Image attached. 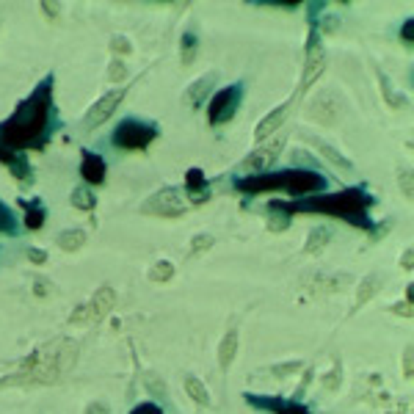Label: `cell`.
<instances>
[{
	"instance_id": "6da1fadb",
	"label": "cell",
	"mask_w": 414,
	"mask_h": 414,
	"mask_svg": "<svg viewBox=\"0 0 414 414\" xmlns=\"http://www.w3.org/2000/svg\"><path fill=\"white\" fill-rule=\"evenodd\" d=\"M58 124L53 113V75H47L6 122H0V146L12 152L45 149Z\"/></svg>"
},
{
	"instance_id": "7a4b0ae2",
	"label": "cell",
	"mask_w": 414,
	"mask_h": 414,
	"mask_svg": "<svg viewBox=\"0 0 414 414\" xmlns=\"http://www.w3.org/2000/svg\"><path fill=\"white\" fill-rule=\"evenodd\" d=\"M373 196L364 190V188H345L340 193H331V196H315V199H307L301 204H287V210H304V213H326V216H340L345 221H351L353 227H362V230H373V221H370V207H373Z\"/></svg>"
},
{
	"instance_id": "3957f363",
	"label": "cell",
	"mask_w": 414,
	"mask_h": 414,
	"mask_svg": "<svg viewBox=\"0 0 414 414\" xmlns=\"http://www.w3.org/2000/svg\"><path fill=\"white\" fill-rule=\"evenodd\" d=\"M326 185H329V179L315 168H285V171H274V174H252V177H243L235 182V188L246 190V193L282 188L293 196L320 193V190H326Z\"/></svg>"
},
{
	"instance_id": "277c9868",
	"label": "cell",
	"mask_w": 414,
	"mask_h": 414,
	"mask_svg": "<svg viewBox=\"0 0 414 414\" xmlns=\"http://www.w3.org/2000/svg\"><path fill=\"white\" fill-rule=\"evenodd\" d=\"M157 135H160V127L155 122H144V119H133L130 116V119H122L116 124L111 144L119 146V149L135 152V149H146Z\"/></svg>"
},
{
	"instance_id": "5b68a950",
	"label": "cell",
	"mask_w": 414,
	"mask_h": 414,
	"mask_svg": "<svg viewBox=\"0 0 414 414\" xmlns=\"http://www.w3.org/2000/svg\"><path fill=\"white\" fill-rule=\"evenodd\" d=\"M241 102H243V83L238 80V83H232V86L213 94L210 105H207V119H210L213 127H221L238 113Z\"/></svg>"
},
{
	"instance_id": "8992f818",
	"label": "cell",
	"mask_w": 414,
	"mask_h": 414,
	"mask_svg": "<svg viewBox=\"0 0 414 414\" xmlns=\"http://www.w3.org/2000/svg\"><path fill=\"white\" fill-rule=\"evenodd\" d=\"M141 213L144 216H160V219H179L188 213V204L177 188H163L141 204Z\"/></svg>"
},
{
	"instance_id": "52a82bcc",
	"label": "cell",
	"mask_w": 414,
	"mask_h": 414,
	"mask_svg": "<svg viewBox=\"0 0 414 414\" xmlns=\"http://www.w3.org/2000/svg\"><path fill=\"white\" fill-rule=\"evenodd\" d=\"M113 307H116V290L105 285V287L94 290V296H91L89 304H83V307H78V309L72 312L69 323H72V326H91V323L102 320Z\"/></svg>"
},
{
	"instance_id": "ba28073f",
	"label": "cell",
	"mask_w": 414,
	"mask_h": 414,
	"mask_svg": "<svg viewBox=\"0 0 414 414\" xmlns=\"http://www.w3.org/2000/svg\"><path fill=\"white\" fill-rule=\"evenodd\" d=\"M323 67H326V53H323V47H320V36H318V28H312V34H309V45H307V64H304V78H301V86H298V91H307L318 78H320V72H323Z\"/></svg>"
},
{
	"instance_id": "9c48e42d",
	"label": "cell",
	"mask_w": 414,
	"mask_h": 414,
	"mask_svg": "<svg viewBox=\"0 0 414 414\" xmlns=\"http://www.w3.org/2000/svg\"><path fill=\"white\" fill-rule=\"evenodd\" d=\"M340 97L331 91V89H326V91H318L315 94V100L309 102V108H307V113H309V119H315V122H320V124H337L340 122Z\"/></svg>"
},
{
	"instance_id": "30bf717a",
	"label": "cell",
	"mask_w": 414,
	"mask_h": 414,
	"mask_svg": "<svg viewBox=\"0 0 414 414\" xmlns=\"http://www.w3.org/2000/svg\"><path fill=\"white\" fill-rule=\"evenodd\" d=\"M124 94H127V89H111L108 94H102V97L89 108V113H86V127L91 130V127H100L102 122H108V119L116 113V108L122 105Z\"/></svg>"
},
{
	"instance_id": "8fae6325",
	"label": "cell",
	"mask_w": 414,
	"mask_h": 414,
	"mask_svg": "<svg viewBox=\"0 0 414 414\" xmlns=\"http://www.w3.org/2000/svg\"><path fill=\"white\" fill-rule=\"evenodd\" d=\"M293 105H296V94H293L290 100H285L282 105H276V108H274V111H271V113H268V116H265V119L257 124V130H254V138H257V144H265V141H268V138H271V135L279 130V124L287 119V113L293 111Z\"/></svg>"
},
{
	"instance_id": "7c38bea8",
	"label": "cell",
	"mask_w": 414,
	"mask_h": 414,
	"mask_svg": "<svg viewBox=\"0 0 414 414\" xmlns=\"http://www.w3.org/2000/svg\"><path fill=\"white\" fill-rule=\"evenodd\" d=\"M246 400L252 406H260V408H268L274 414H312L301 400H285V397H263V395H249L246 392Z\"/></svg>"
},
{
	"instance_id": "4fadbf2b",
	"label": "cell",
	"mask_w": 414,
	"mask_h": 414,
	"mask_svg": "<svg viewBox=\"0 0 414 414\" xmlns=\"http://www.w3.org/2000/svg\"><path fill=\"white\" fill-rule=\"evenodd\" d=\"M80 155H83L80 157V177L86 179V185H102L105 182V171H108L102 155H97L91 149H83Z\"/></svg>"
},
{
	"instance_id": "5bb4252c",
	"label": "cell",
	"mask_w": 414,
	"mask_h": 414,
	"mask_svg": "<svg viewBox=\"0 0 414 414\" xmlns=\"http://www.w3.org/2000/svg\"><path fill=\"white\" fill-rule=\"evenodd\" d=\"M0 163L3 166H9V171L20 179V182H34V168H31V163H28V157H23L20 152H12V149H3L0 146Z\"/></svg>"
},
{
	"instance_id": "9a60e30c",
	"label": "cell",
	"mask_w": 414,
	"mask_h": 414,
	"mask_svg": "<svg viewBox=\"0 0 414 414\" xmlns=\"http://www.w3.org/2000/svg\"><path fill=\"white\" fill-rule=\"evenodd\" d=\"M185 196L193 201V204H201L210 199V188H207V179H204V171L201 168H188L185 174Z\"/></svg>"
},
{
	"instance_id": "2e32d148",
	"label": "cell",
	"mask_w": 414,
	"mask_h": 414,
	"mask_svg": "<svg viewBox=\"0 0 414 414\" xmlns=\"http://www.w3.org/2000/svg\"><path fill=\"white\" fill-rule=\"evenodd\" d=\"M216 80H219V75H216V72H207L204 78L193 80V83L188 86V91H185V100H188V105H190V108H201L204 97H207V94L213 91Z\"/></svg>"
},
{
	"instance_id": "e0dca14e",
	"label": "cell",
	"mask_w": 414,
	"mask_h": 414,
	"mask_svg": "<svg viewBox=\"0 0 414 414\" xmlns=\"http://www.w3.org/2000/svg\"><path fill=\"white\" fill-rule=\"evenodd\" d=\"M235 353H238V329H230L219 345V367L221 370H230L232 362H235Z\"/></svg>"
},
{
	"instance_id": "ac0fdd59",
	"label": "cell",
	"mask_w": 414,
	"mask_h": 414,
	"mask_svg": "<svg viewBox=\"0 0 414 414\" xmlns=\"http://www.w3.org/2000/svg\"><path fill=\"white\" fill-rule=\"evenodd\" d=\"M290 224V210L285 201H271L268 204V230L271 232H285Z\"/></svg>"
},
{
	"instance_id": "d6986e66",
	"label": "cell",
	"mask_w": 414,
	"mask_h": 414,
	"mask_svg": "<svg viewBox=\"0 0 414 414\" xmlns=\"http://www.w3.org/2000/svg\"><path fill=\"white\" fill-rule=\"evenodd\" d=\"M312 144L318 146V152H320L331 166H337L340 171H353V163H351L337 146H331V144H326V141H318V138H312Z\"/></svg>"
},
{
	"instance_id": "ffe728a7",
	"label": "cell",
	"mask_w": 414,
	"mask_h": 414,
	"mask_svg": "<svg viewBox=\"0 0 414 414\" xmlns=\"http://www.w3.org/2000/svg\"><path fill=\"white\" fill-rule=\"evenodd\" d=\"M23 207H25V227L28 230H42V224L47 219L45 204L39 199H31V201H23Z\"/></svg>"
},
{
	"instance_id": "44dd1931",
	"label": "cell",
	"mask_w": 414,
	"mask_h": 414,
	"mask_svg": "<svg viewBox=\"0 0 414 414\" xmlns=\"http://www.w3.org/2000/svg\"><path fill=\"white\" fill-rule=\"evenodd\" d=\"M331 238H334L331 227H315V230L309 232L307 243H304V252H307V254H320V252H323V246H326Z\"/></svg>"
},
{
	"instance_id": "7402d4cb",
	"label": "cell",
	"mask_w": 414,
	"mask_h": 414,
	"mask_svg": "<svg viewBox=\"0 0 414 414\" xmlns=\"http://www.w3.org/2000/svg\"><path fill=\"white\" fill-rule=\"evenodd\" d=\"M381 290V279L375 276V274H370V276H364L362 279V285H359V290H356V304H353V309H359V307H364L375 293Z\"/></svg>"
},
{
	"instance_id": "603a6c76",
	"label": "cell",
	"mask_w": 414,
	"mask_h": 414,
	"mask_svg": "<svg viewBox=\"0 0 414 414\" xmlns=\"http://www.w3.org/2000/svg\"><path fill=\"white\" fill-rule=\"evenodd\" d=\"M185 392L193 403L199 406H210V392H207V386L196 378V375H185Z\"/></svg>"
},
{
	"instance_id": "cb8c5ba5",
	"label": "cell",
	"mask_w": 414,
	"mask_h": 414,
	"mask_svg": "<svg viewBox=\"0 0 414 414\" xmlns=\"http://www.w3.org/2000/svg\"><path fill=\"white\" fill-rule=\"evenodd\" d=\"M69 201H72V207H78V210H94V207H97V196H94V190L89 185L75 188Z\"/></svg>"
},
{
	"instance_id": "d4e9b609",
	"label": "cell",
	"mask_w": 414,
	"mask_h": 414,
	"mask_svg": "<svg viewBox=\"0 0 414 414\" xmlns=\"http://www.w3.org/2000/svg\"><path fill=\"white\" fill-rule=\"evenodd\" d=\"M196 50H199V36L196 31H185L182 39H179V61L182 64H190L196 58Z\"/></svg>"
},
{
	"instance_id": "484cf974",
	"label": "cell",
	"mask_w": 414,
	"mask_h": 414,
	"mask_svg": "<svg viewBox=\"0 0 414 414\" xmlns=\"http://www.w3.org/2000/svg\"><path fill=\"white\" fill-rule=\"evenodd\" d=\"M56 243L64 249V252H78L80 246H86V232L83 230H67L56 238Z\"/></svg>"
},
{
	"instance_id": "4316f807",
	"label": "cell",
	"mask_w": 414,
	"mask_h": 414,
	"mask_svg": "<svg viewBox=\"0 0 414 414\" xmlns=\"http://www.w3.org/2000/svg\"><path fill=\"white\" fill-rule=\"evenodd\" d=\"M378 83H381V94H384V100H386L392 108H403V105H406V97L395 91V86H392V80H389V75H386V72H378Z\"/></svg>"
},
{
	"instance_id": "83f0119b",
	"label": "cell",
	"mask_w": 414,
	"mask_h": 414,
	"mask_svg": "<svg viewBox=\"0 0 414 414\" xmlns=\"http://www.w3.org/2000/svg\"><path fill=\"white\" fill-rule=\"evenodd\" d=\"M174 263H168V260H157L152 268H149V282H155V285H163V282H168L171 276H174Z\"/></svg>"
},
{
	"instance_id": "f1b7e54d",
	"label": "cell",
	"mask_w": 414,
	"mask_h": 414,
	"mask_svg": "<svg viewBox=\"0 0 414 414\" xmlns=\"http://www.w3.org/2000/svg\"><path fill=\"white\" fill-rule=\"evenodd\" d=\"M0 232L6 235H17V216L9 210V207L0 201Z\"/></svg>"
},
{
	"instance_id": "f546056e",
	"label": "cell",
	"mask_w": 414,
	"mask_h": 414,
	"mask_svg": "<svg viewBox=\"0 0 414 414\" xmlns=\"http://www.w3.org/2000/svg\"><path fill=\"white\" fill-rule=\"evenodd\" d=\"M213 243H216V238H213L210 232H201V235H196V238L190 241V254L196 257V254H201V252H207V249H213Z\"/></svg>"
},
{
	"instance_id": "4dcf8cb0",
	"label": "cell",
	"mask_w": 414,
	"mask_h": 414,
	"mask_svg": "<svg viewBox=\"0 0 414 414\" xmlns=\"http://www.w3.org/2000/svg\"><path fill=\"white\" fill-rule=\"evenodd\" d=\"M124 75H127L124 61L113 58V61H111V67H108V80H111V83H116V80H124Z\"/></svg>"
},
{
	"instance_id": "1f68e13d",
	"label": "cell",
	"mask_w": 414,
	"mask_h": 414,
	"mask_svg": "<svg viewBox=\"0 0 414 414\" xmlns=\"http://www.w3.org/2000/svg\"><path fill=\"white\" fill-rule=\"evenodd\" d=\"M111 50H113V53H119V56H127V53H133L130 42H127L124 36H113V39H111Z\"/></svg>"
},
{
	"instance_id": "d6a6232c",
	"label": "cell",
	"mask_w": 414,
	"mask_h": 414,
	"mask_svg": "<svg viewBox=\"0 0 414 414\" xmlns=\"http://www.w3.org/2000/svg\"><path fill=\"white\" fill-rule=\"evenodd\" d=\"M400 188H403V193H406V199H411V168H403L400 171Z\"/></svg>"
},
{
	"instance_id": "836d02e7",
	"label": "cell",
	"mask_w": 414,
	"mask_h": 414,
	"mask_svg": "<svg viewBox=\"0 0 414 414\" xmlns=\"http://www.w3.org/2000/svg\"><path fill=\"white\" fill-rule=\"evenodd\" d=\"M83 414H111V408H108V403L105 400H94V403H89L86 406V411Z\"/></svg>"
},
{
	"instance_id": "e575fe53",
	"label": "cell",
	"mask_w": 414,
	"mask_h": 414,
	"mask_svg": "<svg viewBox=\"0 0 414 414\" xmlns=\"http://www.w3.org/2000/svg\"><path fill=\"white\" fill-rule=\"evenodd\" d=\"M400 39H406V45H411V42H414V23H411V20H406V23H403V28H400Z\"/></svg>"
},
{
	"instance_id": "d590c367",
	"label": "cell",
	"mask_w": 414,
	"mask_h": 414,
	"mask_svg": "<svg viewBox=\"0 0 414 414\" xmlns=\"http://www.w3.org/2000/svg\"><path fill=\"white\" fill-rule=\"evenodd\" d=\"M28 260L36 263V265H45V263H47V252H42V249H28Z\"/></svg>"
},
{
	"instance_id": "8d00e7d4",
	"label": "cell",
	"mask_w": 414,
	"mask_h": 414,
	"mask_svg": "<svg viewBox=\"0 0 414 414\" xmlns=\"http://www.w3.org/2000/svg\"><path fill=\"white\" fill-rule=\"evenodd\" d=\"M298 367H301V362H287V364L274 367V375H287V373H296Z\"/></svg>"
},
{
	"instance_id": "74e56055",
	"label": "cell",
	"mask_w": 414,
	"mask_h": 414,
	"mask_svg": "<svg viewBox=\"0 0 414 414\" xmlns=\"http://www.w3.org/2000/svg\"><path fill=\"white\" fill-rule=\"evenodd\" d=\"M133 414H163L157 403H141L138 408H133Z\"/></svg>"
},
{
	"instance_id": "f35d334b",
	"label": "cell",
	"mask_w": 414,
	"mask_h": 414,
	"mask_svg": "<svg viewBox=\"0 0 414 414\" xmlns=\"http://www.w3.org/2000/svg\"><path fill=\"white\" fill-rule=\"evenodd\" d=\"M146 386L152 389V395H157V392H160V397H166V384H163V381L157 384V381H155V375H149V378H146Z\"/></svg>"
},
{
	"instance_id": "ab89813d",
	"label": "cell",
	"mask_w": 414,
	"mask_h": 414,
	"mask_svg": "<svg viewBox=\"0 0 414 414\" xmlns=\"http://www.w3.org/2000/svg\"><path fill=\"white\" fill-rule=\"evenodd\" d=\"M36 296H47V293H53V282H47V279H36V290H34Z\"/></svg>"
},
{
	"instance_id": "60d3db41",
	"label": "cell",
	"mask_w": 414,
	"mask_h": 414,
	"mask_svg": "<svg viewBox=\"0 0 414 414\" xmlns=\"http://www.w3.org/2000/svg\"><path fill=\"white\" fill-rule=\"evenodd\" d=\"M58 12H61V9H58L56 3H42V14H45V17H58Z\"/></svg>"
},
{
	"instance_id": "b9f144b4",
	"label": "cell",
	"mask_w": 414,
	"mask_h": 414,
	"mask_svg": "<svg viewBox=\"0 0 414 414\" xmlns=\"http://www.w3.org/2000/svg\"><path fill=\"white\" fill-rule=\"evenodd\" d=\"M397 315H406V318H411V301H406V304H395L392 307Z\"/></svg>"
},
{
	"instance_id": "7bdbcfd3",
	"label": "cell",
	"mask_w": 414,
	"mask_h": 414,
	"mask_svg": "<svg viewBox=\"0 0 414 414\" xmlns=\"http://www.w3.org/2000/svg\"><path fill=\"white\" fill-rule=\"evenodd\" d=\"M403 364H406V378H411V345H406V353H403Z\"/></svg>"
},
{
	"instance_id": "ee69618b",
	"label": "cell",
	"mask_w": 414,
	"mask_h": 414,
	"mask_svg": "<svg viewBox=\"0 0 414 414\" xmlns=\"http://www.w3.org/2000/svg\"><path fill=\"white\" fill-rule=\"evenodd\" d=\"M400 263H403V268H406V271H411V263H414V249H406V254H403V260H400Z\"/></svg>"
}]
</instances>
